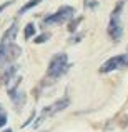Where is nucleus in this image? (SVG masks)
<instances>
[{
  "label": "nucleus",
  "instance_id": "f257e3e1",
  "mask_svg": "<svg viewBox=\"0 0 128 132\" xmlns=\"http://www.w3.org/2000/svg\"><path fill=\"white\" fill-rule=\"evenodd\" d=\"M68 70V55L67 54H57L52 57L50 64H48V70H47V77L48 79H58L63 74H67Z\"/></svg>",
  "mask_w": 128,
  "mask_h": 132
},
{
  "label": "nucleus",
  "instance_id": "f03ea898",
  "mask_svg": "<svg viewBox=\"0 0 128 132\" xmlns=\"http://www.w3.org/2000/svg\"><path fill=\"white\" fill-rule=\"evenodd\" d=\"M122 9H123V2H118L116 7L113 9L112 15H110V22H108V37L113 40V42H118L122 39V22H120V13H122Z\"/></svg>",
  "mask_w": 128,
  "mask_h": 132
},
{
  "label": "nucleus",
  "instance_id": "7ed1b4c3",
  "mask_svg": "<svg viewBox=\"0 0 128 132\" xmlns=\"http://www.w3.org/2000/svg\"><path fill=\"white\" fill-rule=\"evenodd\" d=\"M73 15H75V9H73V7H67V5H65V7H60L55 13L45 17L42 23H43V25H60V23L68 22Z\"/></svg>",
  "mask_w": 128,
  "mask_h": 132
},
{
  "label": "nucleus",
  "instance_id": "20e7f679",
  "mask_svg": "<svg viewBox=\"0 0 128 132\" xmlns=\"http://www.w3.org/2000/svg\"><path fill=\"white\" fill-rule=\"evenodd\" d=\"M68 104H70V100H68V97H63V99H58L57 102H53L52 105H47L45 109L40 112V116H38V119H37V122L33 124L35 127H38L40 124L43 122L47 117H50V116H53V114H57V112H60V110H63V109H67L68 107Z\"/></svg>",
  "mask_w": 128,
  "mask_h": 132
},
{
  "label": "nucleus",
  "instance_id": "39448f33",
  "mask_svg": "<svg viewBox=\"0 0 128 132\" xmlns=\"http://www.w3.org/2000/svg\"><path fill=\"white\" fill-rule=\"evenodd\" d=\"M122 67H128V54L115 55V57L108 59L106 62H103L102 67H100V74H108V72L122 69Z\"/></svg>",
  "mask_w": 128,
  "mask_h": 132
},
{
  "label": "nucleus",
  "instance_id": "423d86ee",
  "mask_svg": "<svg viewBox=\"0 0 128 132\" xmlns=\"http://www.w3.org/2000/svg\"><path fill=\"white\" fill-rule=\"evenodd\" d=\"M40 2H42V0H30V2L28 3H25V5H23L22 7V9H20V12L18 13H25L27 12V10H30V9H33V7H37V5H38V3Z\"/></svg>",
  "mask_w": 128,
  "mask_h": 132
},
{
  "label": "nucleus",
  "instance_id": "0eeeda50",
  "mask_svg": "<svg viewBox=\"0 0 128 132\" xmlns=\"http://www.w3.org/2000/svg\"><path fill=\"white\" fill-rule=\"evenodd\" d=\"M33 34H35V25H33V23H28V25L25 27V32H23V35H25V40L32 39Z\"/></svg>",
  "mask_w": 128,
  "mask_h": 132
},
{
  "label": "nucleus",
  "instance_id": "6e6552de",
  "mask_svg": "<svg viewBox=\"0 0 128 132\" xmlns=\"http://www.w3.org/2000/svg\"><path fill=\"white\" fill-rule=\"evenodd\" d=\"M80 22H82V17H77V19H75L73 22L68 25V30H70V32H75V29H77V25H78Z\"/></svg>",
  "mask_w": 128,
  "mask_h": 132
},
{
  "label": "nucleus",
  "instance_id": "1a4fd4ad",
  "mask_svg": "<svg viewBox=\"0 0 128 132\" xmlns=\"http://www.w3.org/2000/svg\"><path fill=\"white\" fill-rule=\"evenodd\" d=\"M48 39H50V35H48V34H42V35H38L35 39V44H43V42H47Z\"/></svg>",
  "mask_w": 128,
  "mask_h": 132
},
{
  "label": "nucleus",
  "instance_id": "9d476101",
  "mask_svg": "<svg viewBox=\"0 0 128 132\" xmlns=\"http://www.w3.org/2000/svg\"><path fill=\"white\" fill-rule=\"evenodd\" d=\"M7 124V114L2 110V107H0V127H3Z\"/></svg>",
  "mask_w": 128,
  "mask_h": 132
},
{
  "label": "nucleus",
  "instance_id": "9b49d317",
  "mask_svg": "<svg viewBox=\"0 0 128 132\" xmlns=\"http://www.w3.org/2000/svg\"><path fill=\"white\" fill-rule=\"evenodd\" d=\"M10 3H13V2H12V0H8V2H5V3H2V5H0V13H2V12H3V10H5V9H7V7H10Z\"/></svg>",
  "mask_w": 128,
  "mask_h": 132
},
{
  "label": "nucleus",
  "instance_id": "f8f14e48",
  "mask_svg": "<svg viewBox=\"0 0 128 132\" xmlns=\"http://www.w3.org/2000/svg\"><path fill=\"white\" fill-rule=\"evenodd\" d=\"M3 132H12V130H10V129H7V130H3Z\"/></svg>",
  "mask_w": 128,
  "mask_h": 132
}]
</instances>
